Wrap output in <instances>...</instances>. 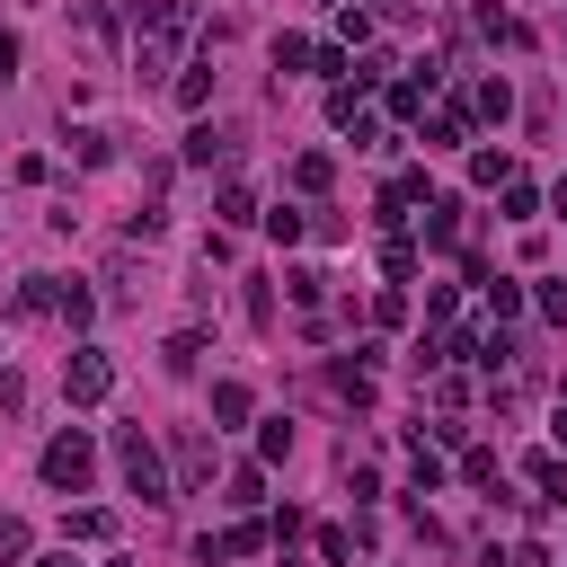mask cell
I'll return each instance as SVG.
<instances>
[{
	"label": "cell",
	"mask_w": 567,
	"mask_h": 567,
	"mask_svg": "<svg viewBox=\"0 0 567 567\" xmlns=\"http://www.w3.org/2000/svg\"><path fill=\"white\" fill-rule=\"evenodd\" d=\"M186 27H195V0H142V27H133V71L142 81H160V71L178 62Z\"/></svg>",
	"instance_id": "cell-1"
},
{
	"label": "cell",
	"mask_w": 567,
	"mask_h": 567,
	"mask_svg": "<svg viewBox=\"0 0 567 567\" xmlns=\"http://www.w3.org/2000/svg\"><path fill=\"white\" fill-rule=\"evenodd\" d=\"M116 470H124V487L142 496V506H169V470H160V453H152V435H142V425H124V435H116Z\"/></svg>",
	"instance_id": "cell-2"
},
{
	"label": "cell",
	"mask_w": 567,
	"mask_h": 567,
	"mask_svg": "<svg viewBox=\"0 0 567 567\" xmlns=\"http://www.w3.org/2000/svg\"><path fill=\"white\" fill-rule=\"evenodd\" d=\"M36 470H45V487H62V496H81V487L98 479V444L81 435V425H71V435H53V444H45V461H36Z\"/></svg>",
	"instance_id": "cell-3"
},
{
	"label": "cell",
	"mask_w": 567,
	"mask_h": 567,
	"mask_svg": "<svg viewBox=\"0 0 567 567\" xmlns=\"http://www.w3.org/2000/svg\"><path fill=\"white\" fill-rule=\"evenodd\" d=\"M62 390H71V408H98V399L116 390V364H107V346H71V364H62Z\"/></svg>",
	"instance_id": "cell-4"
},
{
	"label": "cell",
	"mask_w": 567,
	"mask_h": 567,
	"mask_svg": "<svg viewBox=\"0 0 567 567\" xmlns=\"http://www.w3.org/2000/svg\"><path fill=\"white\" fill-rule=\"evenodd\" d=\"M10 311H19V319H45V311H62V275H27L19 293H10Z\"/></svg>",
	"instance_id": "cell-5"
},
{
	"label": "cell",
	"mask_w": 567,
	"mask_h": 567,
	"mask_svg": "<svg viewBox=\"0 0 567 567\" xmlns=\"http://www.w3.org/2000/svg\"><path fill=\"white\" fill-rule=\"evenodd\" d=\"M231 152H240V133H231V124H195V133H186V160H195V169L231 160Z\"/></svg>",
	"instance_id": "cell-6"
},
{
	"label": "cell",
	"mask_w": 567,
	"mask_h": 567,
	"mask_svg": "<svg viewBox=\"0 0 567 567\" xmlns=\"http://www.w3.org/2000/svg\"><path fill=\"white\" fill-rule=\"evenodd\" d=\"M213 479V444L204 435H178V487H204Z\"/></svg>",
	"instance_id": "cell-7"
},
{
	"label": "cell",
	"mask_w": 567,
	"mask_h": 567,
	"mask_svg": "<svg viewBox=\"0 0 567 567\" xmlns=\"http://www.w3.org/2000/svg\"><path fill=\"white\" fill-rule=\"evenodd\" d=\"M461 133H470V107H435V116H425V142H435V152H453Z\"/></svg>",
	"instance_id": "cell-8"
},
{
	"label": "cell",
	"mask_w": 567,
	"mask_h": 567,
	"mask_svg": "<svg viewBox=\"0 0 567 567\" xmlns=\"http://www.w3.org/2000/svg\"><path fill=\"white\" fill-rule=\"evenodd\" d=\"M213 213H222V222H266V213H257V195H249L240 178H231L222 195H213Z\"/></svg>",
	"instance_id": "cell-9"
},
{
	"label": "cell",
	"mask_w": 567,
	"mask_h": 567,
	"mask_svg": "<svg viewBox=\"0 0 567 567\" xmlns=\"http://www.w3.org/2000/svg\"><path fill=\"white\" fill-rule=\"evenodd\" d=\"M160 364H169V373H195V364H204V337H195V328H178V337L160 346Z\"/></svg>",
	"instance_id": "cell-10"
},
{
	"label": "cell",
	"mask_w": 567,
	"mask_h": 567,
	"mask_svg": "<svg viewBox=\"0 0 567 567\" xmlns=\"http://www.w3.org/2000/svg\"><path fill=\"white\" fill-rule=\"evenodd\" d=\"M213 417H222V425H249V382H213Z\"/></svg>",
	"instance_id": "cell-11"
},
{
	"label": "cell",
	"mask_w": 567,
	"mask_h": 567,
	"mask_svg": "<svg viewBox=\"0 0 567 567\" xmlns=\"http://www.w3.org/2000/svg\"><path fill=\"white\" fill-rule=\"evenodd\" d=\"M479 293H487V311H496V319H515V311H523V284H515V275H487Z\"/></svg>",
	"instance_id": "cell-12"
},
{
	"label": "cell",
	"mask_w": 567,
	"mask_h": 567,
	"mask_svg": "<svg viewBox=\"0 0 567 567\" xmlns=\"http://www.w3.org/2000/svg\"><path fill=\"white\" fill-rule=\"evenodd\" d=\"M62 142H71V160H81V169H98V160H107V133H98V124H71Z\"/></svg>",
	"instance_id": "cell-13"
},
{
	"label": "cell",
	"mask_w": 567,
	"mask_h": 567,
	"mask_svg": "<svg viewBox=\"0 0 567 567\" xmlns=\"http://www.w3.org/2000/svg\"><path fill=\"white\" fill-rule=\"evenodd\" d=\"M328 178H337L328 152H302V160H293V186H302V195H328Z\"/></svg>",
	"instance_id": "cell-14"
},
{
	"label": "cell",
	"mask_w": 567,
	"mask_h": 567,
	"mask_svg": "<svg viewBox=\"0 0 567 567\" xmlns=\"http://www.w3.org/2000/svg\"><path fill=\"white\" fill-rule=\"evenodd\" d=\"M382 266H390V284H408V275H417V240L390 231V240H382Z\"/></svg>",
	"instance_id": "cell-15"
},
{
	"label": "cell",
	"mask_w": 567,
	"mask_h": 567,
	"mask_svg": "<svg viewBox=\"0 0 567 567\" xmlns=\"http://www.w3.org/2000/svg\"><path fill=\"white\" fill-rule=\"evenodd\" d=\"M425 240H435V249H453V240H461V204H453V195L425 213Z\"/></svg>",
	"instance_id": "cell-16"
},
{
	"label": "cell",
	"mask_w": 567,
	"mask_h": 567,
	"mask_svg": "<svg viewBox=\"0 0 567 567\" xmlns=\"http://www.w3.org/2000/svg\"><path fill=\"white\" fill-rule=\"evenodd\" d=\"M107 532H116L107 506H71V541H107Z\"/></svg>",
	"instance_id": "cell-17"
},
{
	"label": "cell",
	"mask_w": 567,
	"mask_h": 567,
	"mask_svg": "<svg viewBox=\"0 0 567 567\" xmlns=\"http://www.w3.org/2000/svg\"><path fill=\"white\" fill-rule=\"evenodd\" d=\"M302 231H311V222H302V213H293V204H275V213H266V240H275V249H293Z\"/></svg>",
	"instance_id": "cell-18"
},
{
	"label": "cell",
	"mask_w": 567,
	"mask_h": 567,
	"mask_svg": "<svg viewBox=\"0 0 567 567\" xmlns=\"http://www.w3.org/2000/svg\"><path fill=\"white\" fill-rule=\"evenodd\" d=\"M532 487H541V496H567V461H558V453H532Z\"/></svg>",
	"instance_id": "cell-19"
},
{
	"label": "cell",
	"mask_w": 567,
	"mask_h": 567,
	"mask_svg": "<svg viewBox=\"0 0 567 567\" xmlns=\"http://www.w3.org/2000/svg\"><path fill=\"white\" fill-rule=\"evenodd\" d=\"M470 107H479V116H496V124H506V107H515V89H506V81H479V89H470Z\"/></svg>",
	"instance_id": "cell-20"
},
{
	"label": "cell",
	"mask_w": 567,
	"mask_h": 567,
	"mask_svg": "<svg viewBox=\"0 0 567 567\" xmlns=\"http://www.w3.org/2000/svg\"><path fill=\"white\" fill-rule=\"evenodd\" d=\"M311 71H319V81H337V89H346V71H354V62H346V45H311Z\"/></svg>",
	"instance_id": "cell-21"
},
{
	"label": "cell",
	"mask_w": 567,
	"mask_h": 567,
	"mask_svg": "<svg viewBox=\"0 0 567 567\" xmlns=\"http://www.w3.org/2000/svg\"><path fill=\"white\" fill-rule=\"evenodd\" d=\"M461 479H470V487H496V453L470 444V453H461Z\"/></svg>",
	"instance_id": "cell-22"
},
{
	"label": "cell",
	"mask_w": 567,
	"mask_h": 567,
	"mask_svg": "<svg viewBox=\"0 0 567 567\" xmlns=\"http://www.w3.org/2000/svg\"><path fill=\"white\" fill-rule=\"evenodd\" d=\"M19 558H27V523L0 515V567H19Z\"/></svg>",
	"instance_id": "cell-23"
},
{
	"label": "cell",
	"mask_w": 567,
	"mask_h": 567,
	"mask_svg": "<svg viewBox=\"0 0 567 567\" xmlns=\"http://www.w3.org/2000/svg\"><path fill=\"white\" fill-rule=\"evenodd\" d=\"M479 36H496V45H523V19H506V10H479Z\"/></svg>",
	"instance_id": "cell-24"
},
{
	"label": "cell",
	"mask_w": 567,
	"mask_h": 567,
	"mask_svg": "<svg viewBox=\"0 0 567 567\" xmlns=\"http://www.w3.org/2000/svg\"><path fill=\"white\" fill-rule=\"evenodd\" d=\"M204 98H213V71H204V62L178 71V107H204Z\"/></svg>",
	"instance_id": "cell-25"
},
{
	"label": "cell",
	"mask_w": 567,
	"mask_h": 567,
	"mask_svg": "<svg viewBox=\"0 0 567 567\" xmlns=\"http://www.w3.org/2000/svg\"><path fill=\"white\" fill-rule=\"evenodd\" d=\"M470 178H479V186H506L515 169H506V152H470Z\"/></svg>",
	"instance_id": "cell-26"
},
{
	"label": "cell",
	"mask_w": 567,
	"mask_h": 567,
	"mask_svg": "<svg viewBox=\"0 0 567 567\" xmlns=\"http://www.w3.org/2000/svg\"><path fill=\"white\" fill-rule=\"evenodd\" d=\"M532 204H541L532 178H506V222H532Z\"/></svg>",
	"instance_id": "cell-27"
},
{
	"label": "cell",
	"mask_w": 567,
	"mask_h": 567,
	"mask_svg": "<svg viewBox=\"0 0 567 567\" xmlns=\"http://www.w3.org/2000/svg\"><path fill=\"white\" fill-rule=\"evenodd\" d=\"M373 319H382V328H399V319H408V293H399V284H382V293H373Z\"/></svg>",
	"instance_id": "cell-28"
},
{
	"label": "cell",
	"mask_w": 567,
	"mask_h": 567,
	"mask_svg": "<svg viewBox=\"0 0 567 567\" xmlns=\"http://www.w3.org/2000/svg\"><path fill=\"white\" fill-rule=\"evenodd\" d=\"M231 496H240V506H257V496H266V470H257V461H240V470H231Z\"/></svg>",
	"instance_id": "cell-29"
},
{
	"label": "cell",
	"mask_w": 567,
	"mask_h": 567,
	"mask_svg": "<svg viewBox=\"0 0 567 567\" xmlns=\"http://www.w3.org/2000/svg\"><path fill=\"white\" fill-rule=\"evenodd\" d=\"M425 89H435V81H399L390 89V116H425Z\"/></svg>",
	"instance_id": "cell-30"
},
{
	"label": "cell",
	"mask_w": 567,
	"mask_h": 567,
	"mask_svg": "<svg viewBox=\"0 0 567 567\" xmlns=\"http://www.w3.org/2000/svg\"><path fill=\"white\" fill-rule=\"evenodd\" d=\"M62 319H71V328H89V319H98V302L81 293V284H62Z\"/></svg>",
	"instance_id": "cell-31"
},
{
	"label": "cell",
	"mask_w": 567,
	"mask_h": 567,
	"mask_svg": "<svg viewBox=\"0 0 567 567\" xmlns=\"http://www.w3.org/2000/svg\"><path fill=\"white\" fill-rule=\"evenodd\" d=\"M107 293H116V302H133V293H142V284H133V249H124V257L107 266Z\"/></svg>",
	"instance_id": "cell-32"
},
{
	"label": "cell",
	"mask_w": 567,
	"mask_h": 567,
	"mask_svg": "<svg viewBox=\"0 0 567 567\" xmlns=\"http://www.w3.org/2000/svg\"><path fill=\"white\" fill-rule=\"evenodd\" d=\"M541 319H558V328H567V284H541Z\"/></svg>",
	"instance_id": "cell-33"
},
{
	"label": "cell",
	"mask_w": 567,
	"mask_h": 567,
	"mask_svg": "<svg viewBox=\"0 0 567 567\" xmlns=\"http://www.w3.org/2000/svg\"><path fill=\"white\" fill-rule=\"evenodd\" d=\"M10 71H19V36H10V27H0V81H10Z\"/></svg>",
	"instance_id": "cell-34"
},
{
	"label": "cell",
	"mask_w": 567,
	"mask_h": 567,
	"mask_svg": "<svg viewBox=\"0 0 567 567\" xmlns=\"http://www.w3.org/2000/svg\"><path fill=\"white\" fill-rule=\"evenodd\" d=\"M550 444H567V399H558V417H550Z\"/></svg>",
	"instance_id": "cell-35"
},
{
	"label": "cell",
	"mask_w": 567,
	"mask_h": 567,
	"mask_svg": "<svg viewBox=\"0 0 567 567\" xmlns=\"http://www.w3.org/2000/svg\"><path fill=\"white\" fill-rule=\"evenodd\" d=\"M36 567H81V558H71V550H53V558H36Z\"/></svg>",
	"instance_id": "cell-36"
},
{
	"label": "cell",
	"mask_w": 567,
	"mask_h": 567,
	"mask_svg": "<svg viewBox=\"0 0 567 567\" xmlns=\"http://www.w3.org/2000/svg\"><path fill=\"white\" fill-rule=\"evenodd\" d=\"M550 204H558V213H567V178H558V186H550Z\"/></svg>",
	"instance_id": "cell-37"
},
{
	"label": "cell",
	"mask_w": 567,
	"mask_h": 567,
	"mask_svg": "<svg viewBox=\"0 0 567 567\" xmlns=\"http://www.w3.org/2000/svg\"><path fill=\"white\" fill-rule=\"evenodd\" d=\"M107 567H133V558H107Z\"/></svg>",
	"instance_id": "cell-38"
}]
</instances>
